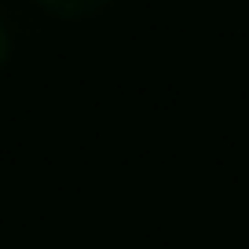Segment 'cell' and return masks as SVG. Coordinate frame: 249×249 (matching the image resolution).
<instances>
[{"label": "cell", "instance_id": "1", "mask_svg": "<svg viewBox=\"0 0 249 249\" xmlns=\"http://www.w3.org/2000/svg\"><path fill=\"white\" fill-rule=\"evenodd\" d=\"M37 4L59 18H88L95 11H103L110 0H37Z\"/></svg>", "mask_w": 249, "mask_h": 249}, {"label": "cell", "instance_id": "2", "mask_svg": "<svg viewBox=\"0 0 249 249\" xmlns=\"http://www.w3.org/2000/svg\"><path fill=\"white\" fill-rule=\"evenodd\" d=\"M8 55H11V33H8V26L0 22V66L8 62Z\"/></svg>", "mask_w": 249, "mask_h": 249}]
</instances>
